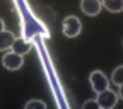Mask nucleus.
<instances>
[{"instance_id":"0eeeda50","label":"nucleus","mask_w":123,"mask_h":109,"mask_svg":"<svg viewBox=\"0 0 123 109\" xmlns=\"http://www.w3.org/2000/svg\"><path fill=\"white\" fill-rule=\"evenodd\" d=\"M14 33L10 31H0V51H5V50H10L12 48V43H14Z\"/></svg>"},{"instance_id":"9b49d317","label":"nucleus","mask_w":123,"mask_h":109,"mask_svg":"<svg viewBox=\"0 0 123 109\" xmlns=\"http://www.w3.org/2000/svg\"><path fill=\"white\" fill-rule=\"evenodd\" d=\"M82 107H84V109H89V107H96V109H98L99 104H98L96 99H89V101H86V102L82 104Z\"/></svg>"},{"instance_id":"ddd939ff","label":"nucleus","mask_w":123,"mask_h":109,"mask_svg":"<svg viewBox=\"0 0 123 109\" xmlns=\"http://www.w3.org/2000/svg\"><path fill=\"white\" fill-rule=\"evenodd\" d=\"M4 27H5V24H4V21L0 19V31H4Z\"/></svg>"},{"instance_id":"f257e3e1","label":"nucleus","mask_w":123,"mask_h":109,"mask_svg":"<svg viewBox=\"0 0 123 109\" xmlns=\"http://www.w3.org/2000/svg\"><path fill=\"white\" fill-rule=\"evenodd\" d=\"M62 31L67 38H75L80 34L82 31V24L80 21L75 17V15H68V17L63 19V24H62Z\"/></svg>"},{"instance_id":"7ed1b4c3","label":"nucleus","mask_w":123,"mask_h":109,"mask_svg":"<svg viewBox=\"0 0 123 109\" xmlns=\"http://www.w3.org/2000/svg\"><path fill=\"white\" fill-rule=\"evenodd\" d=\"M118 94L116 92H113V90H110V87H108L106 90H103V92H98V104H99V107H103V109H111V107H115L116 106V102H118Z\"/></svg>"},{"instance_id":"20e7f679","label":"nucleus","mask_w":123,"mask_h":109,"mask_svg":"<svg viewBox=\"0 0 123 109\" xmlns=\"http://www.w3.org/2000/svg\"><path fill=\"white\" fill-rule=\"evenodd\" d=\"M2 65L7 70H19L24 65V58H22V55H17V53H14L10 50L2 56Z\"/></svg>"},{"instance_id":"1a4fd4ad","label":"nucleus","mask_w":123,"mask_h":109,"mask_svg":"<svg viewBox=\"0 0 123 109\" xmlns=\"http://www.w3.org/2000/svg\"><path fill=\"white\" fill-rule=\"evenodd\" d=\"M111 82H113L115 85H121V84H123V65H120V67H116V68L113 70Z\"/></svg>"},{"instance_id":"9d476101","label":"nucleus","mask_w":123,"mask_h":109,"mask_svg":"<svg viewBox=\"0 0 123 109\" xmlns=\"http://www.w3.org/2000/svg\"><path fill=\"white\" fill-rule=\"evenodd\" d=\"M26 109H46V102L39 101V99H33L26 102Z\"/></svg>"},{"instance_id":"f8f14e48","label":"nucleus","mask_w":123,"mask_h":109,"mask_svg":"<svg viewBox=\"0 0 123 109\" xmlns=\"http://www.w3.org/2000/svg\"><path fill=\"white\" fill-rule=\"evenodd\" d=\"M118 87H120V89H118V97H120V99H123V84H121V85H118Z\"/></svg>"},{"instance_id":"f03ea898","label":"nucleus","mask_w":123,"mask_h":109,"mask_svg":"<svg viewBox=\"0 0 123 109\" xmlns=\"http://www.w3.org/2000/svg\"><path fill=\"white\" fill-rule=\"evenodd\" d=\"M89 82H91V87H92V90H94L96 94L106 90L108 87H110V80H108V77L101 70H94V72H92L91 77H89Z\"/></svg>"},{"instance_id":"423d86ee","label":"nucleus","mask_w":123,"mask_h":109,"mask_svg":"<svg viewBox=\"0 0 123 109\" xmlns=\"http://www.w3.org/2000/svg\"><path fill=\"white\" fill-rule=\"evenodd\" d=\"M10 50H12L14 53H17V55H27V53L31 51V43L26 41L24 38H15Z\"/></svg>"},{"instance_id":"39448f33","label":"nucleus","mask_w":123,"mask_h":109,"mask_svg":"<svg viewBox=\"0 0 123 109\" xmlns=\"http://www.w3.org/2000/svg\"><path fill=\"white\" fill-rule=\"evenodd\" d=\"M101 0H82L80 2V9H82V12L84 14H87V15H98L99 12H101Z\"/></svg>"},{"instance_id":"6e6552de","label":"nucleus","mask_w":123,"mask_h":109,"mask_svg":"<svg viewBox=\"0 0 123 109\" xmlns=\"http://www.w3.org/2000/svg\"><path fill=\"white\" fill-rule=\"evenodd\" d=\"M101 5H103L106 10L118 14V12L123 10V0H101Z\"/></svg>"}]
</instances>
